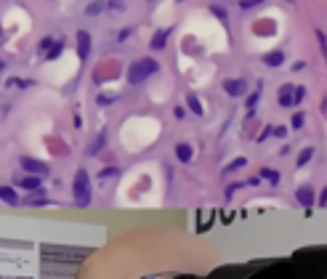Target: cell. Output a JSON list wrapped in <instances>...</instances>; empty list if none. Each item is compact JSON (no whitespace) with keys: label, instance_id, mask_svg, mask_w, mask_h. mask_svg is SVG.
Returning a JSON list of instances; mask_svg holds the SVG:
<instances>
[{"label":"cell","instance_id":"cell-1","mask_svg":"<svg viewBox=\"0 0 327 279\" xmlns=\"http://www.w3.org/2000/svg\"><path fill=\"white\" fill-rule=\"evenodd\" d=\"M160 72V64L154 61L152 56H146V59H138L133 61V64L128 67V85H141L146 77H152V75H157Z\"/></svg>","mask_w":327,"mask_h":279},{"label":"cell","instance_id":"cell-2","mask_svg":"<svg viewBox=\"0 0 327 279\" xmlns=\"http://www.w3.org/2000/svg\"><path fill=\"white\" fill-rule=\"evenodd\" d=\"M72 191H75V205L77 207H88L91 205V178L85 168H77L75 181H72Z\"/></svg>","mask_w":327,"mask_h":279},{"label":"cell","instance_id":"cell-3","mask_svg":"<svg viewBox=\"0 0 327 279\" xmlns=\"http://www.w3.org/2000/svg\"><path fill=\"white\" fill-rule=\"evenodd\" d=\"M223 91H226L231 98H239L247 93V83L242 77H229V80H223Z\"/></svg>","mask_w":327,"mask_h":279},{"label":"cell","instance_id":"cell-4","mask_svg":"<svg viewBox=\"0 0 327 279\" xmlns=\"http://www.w3.org/2000/svg\"><path fill=\"white\" fill-rule=\"evenodd\" d=\"M19 165L32 176H48V165L40 160H32V157H19Z\"/></svg>","mask_w":327,"mask_h":279},{"label":"cell","instance_id":"cell-5","mask_svg":"<svg viewBox=\"0 0 327 279\" xmlns=\"http://www.w3.org/2000/svg\"><path fill=\"white\" fill-rule=\"evenodd\" d=\"M88 53H91V35L85 32V29H80V32H77V56L85 61Z\"/></svg>","mask_w":327,"mask_h":279},{"label":"cell","instance_id":"cell-6","mask_svg":"<svg viewBox=\"0 0 327 279\" xmlns=\"http://www.w3.org/2000/svg\"><path fill=\"white\" fill-rule=\"evenodd\" d=\"M170 35H173V29H170V27L157 29V32H154V37H152V43H149V45H152V51H162V48H165Z\"/></svg>","mask_w":327,"mask_h":279},{"label":"cell","instance_id":"cell-7","mask_svg":"<svg viewBox=\"0 0 327 279\" xmlns=\"http://www.w3.org/2000/svg\"><path fill=\"white\" fill-rule=\"evenodd\" d=\"M295 199L309 210V207L314 205V189H311V186H298V189H295Z\"/></svg>","mask_w":327,"mask_h":279},{"label":"cell","instance_id":"cell-8","mask_svg":"<svg viewBox=\"0 0 327 279\" xmlns=\"http://www.w3.org/2000/svg\"><path fill=\"white\" fill-rule=\"evenodd\" d=\"M293 88H295L293 83H285L282 88H279L277 101H279V106H282V109H290V106H293Z\"/></svg>","mask_w":327,"mask_h":279},{"label":"cell","instance_id":"cell-9","mask_svg":"<svg viewBox=\"0 0 327 279\" xmlns=\"http://www.w3.org/2000/svg\"><path fill=\"white\" fill-rule=\"evenodd\" d=\"M176 157H178V162H192V157H194V149H192V144H186V141H178L176 144Z\"/></svg>","mask_w":327,"mask_h":279},{"label":"cell","instance_id":"cell-10","mask_svg":"<svg viewBox=\"0 0 327 279\" xmlns=\"http://www.w3.org/2000/svg\"><path fill=\"white\" fill-rule=\"evenodd\" d=\"M0 199H3L5 205H19L21 202L16 189H13V186H3V184H0Z\"/></svg>","mask_w":327,"mask_h":279},{"label":"cell","instance_id":"cell-11","mask_svg":"<svg viewBox=\"0 0 327 279\" xmlns=\"http://www.w3.org/2000/svg\"><path fill=\"white\" fill-rule=\"evenodd\" d=\"M16 186L24 191H35V189H40V176H21L16 181Z\"/></svg>","mask_w":327,"mask_h":279},{"label":"cell","instance_id":"cell-12","mask_svg":"<svg viewBox=\"0 0 327 279\" xmlns=\"http://www.w3.org/2000/svg\"><path fill=\"white\" fill-rule=\"evenodd\" d=\"M263 64H266V67H282V64H285V53L279 51V48L263 53Z\"/></svg>","mask_w":327,"mask_h":279},{"label":"cell","instance_id":"cell-13","mask_svg":"<svg viewBox=\"0 0 327 279\" xmlns=\"http://www.w3.org/2000/svg\"><path fill=\"white\" fill-rule=\"evenodd\" d=\"M104 144H107V133L101 130V133H99L96 138H93V144L88 146V149H85V154H88V157H96V154H99L101 149H104Z\"/></svg>","mask_w":327,"mask_h":279},{"label":"cell","instance_id":"cell-14","mask_svg":"<svg viewBox=\"0 0 327 279\" xmlns=\"http://www.w3.org/2000/svg\"><path fill=\"white\" fill-rule=\"evenodd\" d=\"M261 93H263V85L258 83V88H255L250 96H247V101H245V106H247V114H253L255 112V106H258V101H261Z\"/></svg>","mask_w":327,"mask_h":279},{"label":"cell","instance_id":"cell-15","mask_svg":"<svg viewBox=\"0 0 327 279\" xmlns=\"http://www.w3.org/2000/svg\"><path fill=\"white\" fill-rule=\"evenodd\" d=\"M24 205H48V197H45L43 189H35V194L24 197Z\"/></svg>","mask_w":327,"mask_h":279},{"label":"cell","instance_id":"cell-16","mask_svg":"<svg viewBox=\"0 0 327 279\" xmlns=\"http://www.w3.org/2000/svg\"><path fill=\"white\" fill-rule=\"evenodd\" d=\"M186 106H189L194 114H205V109H202V104H200V98L194 96V93H186Z\"/></svg>","mask_w":327,"mask_h":279},{"label":"cell","instance_id":"cell-17","mask_svg":"<svg viewBox=\"0 0 327 279\" xmlns=\"http://www.w3.org/2000/svg\"><path fill=\"white\" fill-rule=\"evenodd\" d=\"M261 178H266V181H269V184H274V186L282 181V176H279L277 170H271V168H261Z\"/></svg>","mask_w":327,"mask_h":279},{"label":"cell","instance_id":"cell-18","mask_svg":"<svg viewBox=\"0 0 327 279\" xmlns=\"http://www.w3.org/2000/svg\"><path fill=\"white\" fill-rule=\"evenodd\" d=\"M247 165V160L245 157H237V160H231L226 168H223V173H237V170H242Z\"/></svg>","mask_w":327,"mask_h":279},{"label":"cell","instance_id":"cell-19","mask_svg":"<svg viewBox=\"0 0 327 279\" xmlns=\"http://www.w3.org/2000/svg\"><path fill=\"white\" fill-rule=\"evenodd\" d=\"M104 8H107V0H93L88 8H85V13H88V16H96V13H101Z\"/></svg>","mask_w":327,"mask_h":279},{"label":"cell","instance_id":"cell-20","mask_svg":"<svg viewBox=\"0 0 327 279\" xmlns=\"http://www.w3.org/2000/svg\"><path fill=\"white\" fill-rule=\"evenodd\" d=\"M303 98H306V88H303V85H295L293 88V106H301Z\"/></svg>","mask_w":327,"mask_h":279},{"label":"cell","instance_id":"cell-21","mask_svg":"<svg viewBox=\"0 0 327 279\" xmlns=\"http://www.w3.org/2000/svg\"><path fill=\"white\" fill-rule=\"evenodd\" d=\"M61 48H64V43H61V40H53V45L45 51V59H56L59 53H61Z\"/></svg>","mask_w":327,"mask_h":279},{"label":"cell","instance_id":"cell-22","mask_svg":"<svg viewBox=\"0 0 327 279\" xmlns=\"http://www.w3.org/2000/svg\"><path fill=\"white\" fill-rule=\"evenodd\" d=\"M290 125H293V130H301L303 125H306V114H303V112H295L293 120H290Z\"/></svg>","mask_w":327,"mask_h":279},{"label":"cell","instance_id":"cell-23","mask_svg":"<svg viewBox=\"0 0 327 279\" xmlns=\"http://www.w3.org/2000/svg\"><path fill=\"white\" fill-rule=\"evenodd\" d=\"M311 157H314V146H306V149H303V152L298 154V168H303Z\"/></svg>","mask_w":327,"mask_h":279},{"label":"cell","instance_id":"cell-24","mask_svg":"<svg viewBox=\"0 0 327 279\" xmlns=\"http://www.w3.org/2000/svg\"><path fill=\"white\" fill-rule=\"evenodd\" d=\"M210 13H213V16H218V19L223 21V24H226V19H229V16H226V11H223L221 5H216V3H213V5H210Z\"/></svg>","mask_w":327,"mask_h":279},{"label":"cell","instance_id":"cell-25","mask_svg":"<svg viewBox=\"0 0 327 279\" xmlns=\"http://www.w3.org/2000/svg\"><path fill=\"white\" fill-rule=\"evenodd\" d=\"M8 85H11V88H27V85H32V83L21 80V77H8Z\"/></svg>","mask_w":327,"mask_h":279},{"label":"cell","instance_id":"cell-26","mask_svg":"<svg viewBox=\"0 0 327 279\" xmlns=\"http://www.w3.org/2000/svg\"><path fill=\"white\" fill-rule=\"evenodd\" d=\"M245 186H247V181H239V184H231V186H229V189H226V199H231V197H234V191H239V189H245Z\"/></svg>","mask_w":327,"mask_h":279},{"label":"cell","instance_id":"cell-27","mask_svg":"<svg viewBox=\"0 0 327 279\" xmlns=\"http://www.w3.org/2000/svg\"><path fill=\"white\" fill-rule=\"evenodd\" d=\"M317 40H319V51H327V35L322 32V29H317Z\"/></svg>","mask_w":327,"mask_h":279},{"label":"cell","instance_id":"cell-28","mask_svg":"<svg viewBox=\"0 0 327 279\" xmlns=\"http://www.w3.org/2000/svg\"><path fill=\"white\" fill-rule=\"evenodd\" d=\"M271 136L285 138V136H287V128H285V125H271Z\"/></svg>","mask_w":327,"mask_h":279},{"label":"cell","instance_id":"cell-29","mask_svg":"<svg viewBox=\"0 0 327 279\" xmlns=\"http://www.w3.org/2000/svg\"><path fill=\"white\" fill-rule=\"evenodd\" d=\"M130 35H133V27H125V29H120V35H117V40H120V43H125V40H128V37H130Z\"/></svg>","mask_w":327,"mask_h":279},{"label":"cell","instance_id":"cell-30","mask_svg":"<svg viewBox=\"0 0 327 279\" xmlns=\"http://www.w3.org/2000/svg\"><path fill=\"white\" fill-rule=\"evenodd\" d=\"M99 176H101V178H112V176H117V168H104Z\"/></svg>","mask_w":327,"mask_h":279},{"label":"cell","instance_id":"cell-31","mask_svg":"<svg viewBox=\"0 0 327 279\" xmlns=\"http://www.w3.org/2000/svg\"><path fill=\"white\" fill-rule=\"evenodd\" d=\"M258 3H263V0H242V3H239V8H253V5H258Z\"/></svg>","mask_w":327,"mask_h":279},{"label":"cell","instance_id":"cell-32","mask_svg":"<svg viewBox=\"0 0 327 279\" xmlns=\"http://www.w3.org/2000/svg\"><path fill=\"white\" fill-rule=\"evenodd\" d=\"M112 101H117V96H99V104L101 106H107V104H112Z\"/></svg>","mask_w":327,"mask_h":279},{"label":"cell","instance_id":"cell-33","mask_svg":"<svg viewBox=\"0 0 327 279\" xmlns=\"http://www.w3.org/2000/svg\"><path fill=\"white\" fill-rule=\"evenodd\" d=\"M51 45H53V40H51V37H45V40H40V53H45V51L51 48Z\"/></svg>","mask_w":327,"mask_h":279},{"label":"cell","instance_id":"cell-34","mask_svg":"<svg viewBox=\"0 0 327 279\" xmlns=\"http://www.w3.org/2000/svg\"><path fill=\"white\" fill-rule=\"evenodd\" d=\"M317 202H319V205H322V207L327 205V189H322V194H319V197H317Z\"/></svg>","mask_w":327,"mask_h":279},{"label":"cell","instance_id":"cell-35","mask_svg":"<svg viewBox=\"0 0 327 279\" xmlns=\"http://www.w3.org/2000/svg\"><path fill=\"white\" fill-rule=\"evenodd\" d=\"M5 67H8V64H5V61H3V59H0V72H3V69H5Z\"/></svg>","mask_w":327,"mask_h":279},{"label":"cell","instance_id":"cell-36","mask_svg":"<svg viewBox=\"0 0 327 279\" xmlns=\"http://www.w3.org/2000/svg\"><path fill=\"white\" fill-rule=\"evenodd\" d=\"M176 3H184V0H176Z\"/></svg>","mask_w":327,"mask_h":279},{"label":"cell","instance_id":"cell-37","mask_svg":"<svg viewBox=\"0 0 327 279\" xmlns=\"http://www.w3.org/2000/svg\"><path fill=\"white\" fill-rule=\"evenodd\" d=\"M0 43H3V35H0Z\"/></svg>","mask_w":327,"mask_h":279}]
</instances>
